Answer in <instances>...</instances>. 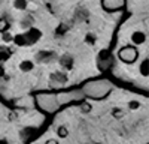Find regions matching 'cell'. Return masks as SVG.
<instances>
[{
    "label": "cell",
    "instance_id": "6da1fadb",
    "mask_svg": "<svg viewBox=\"0 0 149 144\" xmlns=\"http://www.w3.org/2000/svg\"><path fill=\"white\" fill-rule=\"evenodd\" d=\"M137 57H139V51H137V48H136L134 45H125V47H122L121 50L118 51V59L121 60L122 63H125V65L134 63L136 60H137Z\"/></svg>",
    "mask_w": 149,
    "mask_h": 144
},
{
    "label": "cell",
    "instance_id": "7a4b0ae2",
    "mask_svg": "<svg viewBox=\"0 0 149 144\" xmlns=\"http://www.w3.org/2000/svg\"><path fill=\"white\" fill-rule=\"evenodd\" d=\"M124 6V0H103V8L106 11H118Z\"/></svg>",
    "mask_w": 149,
    "mask_h": 144
},
{
    "label": "cell",
    "instance_id": "3957f363",
    "mask_svg": "<svg viewBox=\"0 0 149 144\" xmlns=\"http://www.w3.org/2000/svg\"><path fill=\"white\" fill-rule=\"evenodd\" d=\"M40 32L39 30H36V29H30L26 35V41H27V44H33V42H36V41H39L40 39Z\"/></svg>",
    "mask_w": 149,
    "mask_h": 144
},
{
    "label": "cell",
    "instance_id": "277c9868",
    "mask_svg": "<svg viewBox=\"0 0 149 144\" xmlns=\"http://www.w3.org/2000/svg\"><path fill=\"white\" fill-rule=\"evenodd\" d=\"M146 41V35L143 32H133L131 33V42L134 45H142Z\"/></svg>",
    "mask_w": 149,
    "mask_h": 144
},
{
    "label": "cell",
    "instance_id": "5b68a950",
    "mask_svg": "<svg viewBox=\"0 0 149 144\" xmlns=\"http://www.w3.org/2000/svg\"><path fill=\"white\" fill-rule=\"evenodd\" d=\"M33 68H34V65H33V62H30V60H24V62L19 63V69L22 72H30Z\"/></svg>",
    "mask_w": 149,
    "mask_h": 144
},
{
    "label": "cell",
    "instance_id": "8992f818",
    "mask_svg": "<svg viewBox=\"0 0 149 144\" xmlns=\"http://www.w3.org/2000/svg\"><path fill=\"white\" fill-rule=\"evenodd\" d=\"M10 56V50H8L6 47H2L0 48V62H6Z\"/></svg>",
    "mask_w": 149,
    "mask_h": 144
},
{
    "label": "cell",
    "instance_id": "52a82bcc",
    "mask_svg": "<svg viewBox=\"0 0 149 144\" xmlns=\"http://www.w3.org/2000/svg\"><path fill=\"white\" fill-rule=\"evenodd\" d=\"M149 62H148V59H145L143 62H142V65H140V74L143 75V77H148L149 75Z\"/></svg>",
    "mask_w": 149,
    "mask_h": 144
},
{
    "label": "cell",
    "instance_id": "ba28073f",
    "mask_svg": "<svg viewBox=\"0 0 149 144\" xmlns=\"http://www.w3.org/2000/svg\"><path fill=\"white\" fill-rule=\"evenodd\" d=\"M9 30V21L6 18H0V33H5Z\"/></svg>",
    "mask_w": 149,
    "mask_h": 144
},
{
    "label": "cell",
    "instance_id": "9c48e42d",
    "mask_svg": "<svg viewBox=\"0 0 149 144\" xmlns=\"http://www.w3.org/2000/svg\"><path fill=\"white\" fill-rule=\"evenodd\" d=\"M12 41H14L17 45H26V44H27L26 36H24V35H17V36H14V39H12Z\"/></svg>",
    "mask_w": 149,
    "mask_h": 144
},
{
    "label": "cell",
    "instance_id": "30bf717a",
    "mask_svg": "<svg viewBox=\"0 0 149 144\" xmlns=\"http://www.w3.org/2000/svg\"><path fill=\"white\" fill-rule=\"evenodd\" d=\"M14 8L24 11V9L27 8V2H26V0H15V2H14Z\"/></svg>",
    "mask_w": 149,
    "mask_h": 144
},
{
    "label": "cell",
    "instance_id": "8fae6325",
    "mask_svg": "<svg viewBox=\"0 0 149 144\" xmlns=\"http://www.w3.org/2000/svg\"><path fill=\"white\" fill-rule=\"evenodd\" d=\"M57 134H58V137H60V138H66V137L69 135V131H67V128H66V126H58Z\"/></svg>",
    "mask_w": 149,
    "mask_h": 144
},
{
    "label": "cell",
    "instance_id": "7c38bea8",
    "mask_svg": "<svg viewBox=\"0 0 149 144\" xmlns=\"http://www.w3.org/2000/svg\"><path fill=\"white\" fill-rule=\"evenodd\" d=\"M12 39H14V36H10L8 32L3 33V41H5V42H12Z\"/></svg>",
    "mask_w": 149,
    "mask_h": 144
},
{
    "label": "cell",
    "instance_id": "4fadbf2b",
    "mask_svg": "<svg viewBox=\"0 0 149 144\" xmlns=\"http://www.w3.org/2000/svg\"><path fill=\"white\" fill-rule=\"evenodd\" d=\"M82 111H85V113L91 111V105H90V104H84V105H82Z\"/></svg>",
    "mask_w": 149,
    "mask_h": 144
},
{
    "label": "cell",
    "instance_id": "5bb4252c",
    "mask_svg": "<svg viewBox=\"0 0 149 144\" xmlns=\"http://www.w3.org/2000/svg\"><path fill=\"white\" fill-rule=\"evenodd\" d=\"M45 144H58V141H57V140H54V138H51V140H46V141H45Z\"/></svg>",
    "mask_w": 149,
    "mask_h": 144
},
{
    "label": "cell",
    "instance_id": "9a60e30c",
    "mask_svg": "<svg viewBox=\"0 0 149 144\" xmlns=\"http://www.w3.org/2000/svg\"><path fill=\"white\" fill-rule=\"evenodd\" d=\"M128 107H130V108H133V110H136V108L139 107V104H137V102H130V104H128Z\"/></svg>",
    "mask_w": 149,
    "mask_h": 144
},
{
    "label": "cell",
    "instance_id": "2e32d148",
    "mask_svg": "<svg viewBox=\"0 0 149 144\" xmlns=\"http://www.w3.org/2000/svg\"><path fill=\"white\" fill-rule=\"evenodd\" d=\"M3 74H5V68L0 65V77H3Z\"/></svg>",
    "mask_w": 149,
    "mask_h": 144
}]
</instances>
